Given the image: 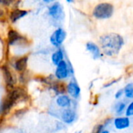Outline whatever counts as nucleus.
<instances>
[{
	"label": "nucleus",
	"mask_w": 133,
	"mask_h": 133,
	"mask_svg": "<svg viewBox=\"0 0 133 133\" xmlns=\"http://www.w3.org/2000/svg\"><path fill=\"white\" fill-rule=\"evenodd\" d=\"M114 6L109 2H101L97 4L93 9V16L97 19H107L112 16Z\"/></svg>",
	"instance_id": "obj_5"
},
{
	"label": "nucleus",
	"mask_w": 133,
	"mask_h": 133,
	"mask_svg": "<svg viewBox=\"0 0 133 133\" xmlns=\"http://www.w3.org/2000/svg\"><path fill=\"white\" fill-rule=\"evenodd\" d=\"M30 79V76H29V73H28V71H25L23 72H21V73H19V76H18V78H17V80L19 83L20 86H25L28 81Z\"/></svg>",
	"instance_id": "obj_21"
},
{
	"label": "nucleus",
	"mask_w": 133,
	"mask_h": 133,
	"mask_svg": "<svg viewBox=\"0 0 133 133\" xmlns=\"http://www.w3.org/2000/svg\"><path fill=\"white\" fill-rule=\"evenodd\" d=\"M86 49L88 52H90L93 58L95 60L101 58V56H102L101 48L94 42H91V41L87 42L86 44Z\"/></svg>",
	"instance_id": "obj_17"
},
{
	"label": "nucleus",
	"mask_w": 133,
	"mask_h": 133,
	"mask_svg": "<svg viewBox=\"0 0 133 133\" xmlns=\"http://www.w3.org/2000/svg\"><path fill=\"white\" fill-rule=\"evenodd\" d=\"M48 88L56 96L66 94V83H65L64 81H60L56 79L51 82V83L48 86Z\"/></svg>",
	"instance_id": "obj_14"
},
{
	"label": "nucleus",
	"mask_w": 133,
	"mask_h": 133,
	"mask_svg": "<svg viewBox=\"0 0 133 133\" xmlns=\"http://www.w3.org/2000/svg\"><path fill=\"white\" fill-rule=\"evenodd\" d=\"M66 128V125H65L62 122H61L60 120L56 122L55 123V131L57 132H60V131H62L64 129H65Z\"/></svg>",
	"instance_id": "obj_23"
},
{
	"label": "nucleus",
	"mask_w": 133,
	"mask_h": 133,
	"mask_svg": "<svg viewBox=\"0 0 133 133\" xmlns=\"http://www.w3.org/2000/svg\"><path fill=\"white\" fill-rule=\"evenodd\" d=\"M29 95L23 86H16L12 90L6 91V95L0 103L1 115L5 117L19 102H26Z\"/></svg>",
	"instance_id": "obj_1"
},
{
	"label": "nucleus",
	"mask_w": 133,
	"mask_h": 133,
	"mask_svg": "<svg viewBox=\"0 0 133 133\" xmlns=\"http://www.w3.org/2000/svg\"><path fill=\"white\" fill-rule=\"evenodd\" d=\"M65 59V54L64 51L62 48H58L57 50H55L51 56V62L54 65H57L58 64H59L62 61H63Z\"/></svg>",
	"instance_id": "obj_18"
},
{
	"label": "nucleus",
	"mask_w": 133,
	"mask_h": 133,
	"mask_svg": "<svg viewBox=\"0 0 133 133\" xmlns=\"http://www.w3.org/2000/svg\"><path fill=\"white\" fill-rule=\"evenodd\" d=\"M74 75V70L72 65L66 60L62 61L55 67L54 76L56 79L60 81H65Z\"/></svg>",
	"instance_id": "obj_4"
},
{
	"label": "nucleus",
	"mask_w": 133,
	"mask_h": 133,
	"mask_svg": "<svg viewBox=\"0 0 133 133\" xmlns=\"http://www.w3.org/2000/svg\"><path fill=\"white\" fill-rule=\"evenodd\" d=\"M104 129H106V128H105L104 125L103 124V122H101V123L97 125L94 127V129H93V131H92V132L91 133H100V132H101V130H103Z\"/></svg>",
	"instance_id": "obj_27"
},
{
	"label": "nucleus",
	"mask_w": 133,
	"mask_h": 133,
	"mask_svg": "<svg viewBox=\"0 0 133 133\" xmlns=\"http://www.w3.org/2000/svg\"><path fill=\"white\" fill-rule=\"evenodd\" d=\"M72 101L73 99H72L67 94H64L56 96L55 102L56 106L59 109H65V108H72Z\"/></svg>",
	"instance_id": "obj_15"
},
{
	"label": "nucleus",
	"mask_w": 133,
	"mask_h": 133,
	"mask_svg": "<svg viewBox=\"0 0 133 133\" xmlns=\"http://www.w3.org/2000/svg\"><path fill=\"white\" fill-rule=\"evenodd\" d=\"M29 56L27 55H23L20 56H13L12 57L10 67L18 74L23 72L27 70Z\"/></svg>",
	"instance_id": "obj_8"
},
{
	"label": "nucleus",
	"mask_w": 133,
	"mask_h": 133,
	"mask_svg": "<svg viewBox=\"0 0 133 133\" xmlns=\"http://www.w3.org/2000/svg\"><path fill=\"white\" fill-rule=\"evenodd\" d=\"M7 9L2 7L0 5V21L4 20L7 16H8V12H7Z\"/></svg>",
	"instance_id": "obj_25"
},
{
	"label": "nucleus",
	"mask_w": 133,
	"mask_h": 133,
	"mask_svg": "<svg viewBox=\"0 0 133 133\" xmlns=\"http://www.w3.org/2000/svg\"><path fill=\"white\" fill-rule=\"evenodd\" d=\"M5 41L7 46L12 48V51H19L18 56L26 55L25 50H26L30 45L29 40L19 31L13 28H9L6 34Z\"/></svg>",
	"instance_id": "obj_3"
},
{
	"label": "nucleus",
	"mask_w": 133,
	"mask_h": 133,
	"mask_svg": "<svg viewBox=\"0 0 133 133\" xmlns=\"http://www.w3.org/2000/svg\"><path fill=\"white\" fill-rule=\"evenodd\" d=\"M113 127L117 130H125L131 126V118L125 116H115L113 118Z\"/></svg>",
	"instance_id": "obj_13"
},
{
	"label": "nucleus",
	"mask_w": 133,
	"mask_h": 133,
	"mask_svg": "<svg viewBox=\"0 0 133 133\" xmlns=\"http://www.w3.org/2000/svg\"><path fill=\"white\" fill-rule=\"evenodd\" d=\"M43 2L46 3V4H51L55 2H56V0H41Z\"/></svg>",
	"instance_id": "obj_30"
},
{
	"label": "nucleus",
	"mask_w": 133,
	"mask_h": 133,
	"mask_svg": "<svg viewBox=\"0 0 133 133\" xmlns=\"http://www.w3.org/2000/svg\"><path fill=\"white\" fill-rule=\"evenodd\" d=\"M68 3H72V2H74V0H65Z\"/></svg>",
	"instance_id": "obj_32"
},
{
	"label": "nucleus",
	"mask_w": 133,
	"mask_h": 133,
	"mask_svg": "<svg viewBox=\"0 0 133 133\" xmlns=\"http://www.w3.org/2000/svg\"><path fill=\"white\" fill-rule=\"evenodd\" d=\"M123 90H124V97L125 98V100L128 101L133 100V82L127 83L123 88Z\"/></svg>",
	"instance_id": "obj_19"
},
{
	"label": "nucleus",
	"mask_w": 133,
	"mask_h": 133,
	"mask_svg": "<svg viewBox=\"0 0 133 133\" xmlns=\"http://www.w3.org/2000/svg\"><path fill=\"white\" fill-rule=\"evenodd\" d=\"M100 133H111L110 132V130L108 129H104L103 130H101Z\"/></svg>",
	"instance_id": "obj_31"
},
{
	"label": "nucleus",
	"mask_w": 133,
	"mask_h": 133,
	"mask_svg": "<svg viewBox=\"0 0 133 133\" xmlns=\"http://www.w3.org/2000/svg\"><path fill=\"white\" fill-rule=\"evenodd\" d=\"M128 103L125 100H118L116 101V102L113 104L112 107V111L115 114V116H122L125 115L126 108H127Z\"/></svg>",
	"instance_id": "obj_16"
},
{
	"label": "nucleus",
	"mask_w": 133,
	"mask_h": 133,
	"mask_svg": "<svg viewBox=\"0 0 133 133\" xmlns=\"http://www.w3.org/2000/svg\"><path fill=\"white\" fill-rule=\"evenodd\" d=\"M117 82H118V79H113V80H111V82H108L107 83H105V84L104 85V88H108V87L113 86V85H114L115 83H116Z\"/></svg>",
	"instance_id": "obj_28"
},
{
	"label": "nucleus",
	"mask_w": 133,
	"mask_h": 133,
	"mask_svg": "<svg viewBox=\"0 0 133 133\" xmlns=\"http://www.w3.org/2000/svg\"><path fill=\"white\" fill-rule=\"evenodd\" d=\"M75 133H81V132L79 131V132H75Z\"/></svg>",
	"instance_id": "obj_33"
},
{
	"label": "nucleus",
	"mask_w": 133,
	"mask_h": 133,
	"mask_svg": "<svg viewBox=\"0 0 133 133\" xmlns=\"http://www.w3.org/2000/svg\"><path fill=\"white\" fill-rule=\"evenodd\" d=\"M26 111H27V108H19V109H16L15 111H14V113H13V115H14L15 117L19 118V117H21V116L24 115V114L26 112Z\"/></svg>",
	"instance_id": "obj_24"
},
{
	"label": "nucleus",
	"mask_w": 133,
	"mask_h": 133,
	"mask_svg": "<svg viewBox=\"0 0 133 133\" xmlns=\"http://www.w3.org/2000/svg\"><path fill=\"white\" fill-rule=\"evenodd\" d=\"M48 14L52 19H54L55 21L62 20V19H63V18L65 16L63 7L58 2H55L48 6Z\"/></svg>",
	"instance_id": "obj_10"
},
{
	"label": "nucleus",
	"mask_w": 133,
	"mask_h": 133,
	"mask_svg": "<svg viewBox=\"0 0 133 133\" xmlns=\"http://www.w3.org/2000/svg\"><path fill=\"white\" fill-rule=\"evenodd\" d=\"M66 94L73 100L79 101L81 97V88L75 78H71L66 83Z\"/></svg>",
	"instance_id": "obj_9"
},
{
	"label": "nucleus",
	"mask_w": 133,
	"mask_h": 133,
	"mask_svg": "<svg viewBox=\"0 0 133 133\" xmlns=\"http://www.w3.org/2000/svg\"><path fill=\"white\" fill-rule=\"evenodd\" d=\"M5 122V117H4L2 115H0V130L2 129V126L4 125Z\"/></svg>",
	"instance_id": "obj_29"
},
{
	"label": "nucleus",
	"mask_w": 133,
	"mask_h": 133,
	"mask_svg": "<svg viewBox=\"0 0 133 133\" xmlns=\"http://www.w3.org/2000/svg\"><path fill=\"white\" fill-rule=\"evenodd\" d=\"M19 0H0V5L5 9H14L18 8L17 6Z\"/></svg>",
	"instance_id": "obj_20"
},
{
	"label": "nucleus",
	"mask_w": 133,
	"mask_h": 133,
	"mask_svg": "<svg viewBox=\"0 0 133 133\" xmlns=\"http://www.w3.org/2000/svg\"><path fill=\"white\" fill-rule=\"evenodd\" d=\"M28 13H29V12L26 9H19V7L14 8L9 11L7 18L11 23L14 24V23H17L19 20H20L21 19L26 16L28 15Z\"/></svg>",
	"instance_id": "obj_12"
},
{
	"label": "nucleus",
	"mask_w": 133,
	"mask_h": 133,
	"mask_svg": "<svg viewBox=\"0 0 133 133\" xmlns=\"http://www.w3.org/2000/svg\"><path fill=\"white\" fill-rule=\"evenodd\" d=\"M0 70L2 72L6 91L12 90L16 84V78L12 72V69L9 65L5 63L0 66Z\"/></svg>",
	"instance_id": "obj_6"
},
{
	"label": "nucleus",
	"mask_w": 133,
	"mask_h": 133,
	"mask_svg": "<svg viewBox=\"0 0 133 133\" xmlns=\"http://www.w3.org/2000/svg\"><path fill=\"white\" fill-rule=\"evenodd\" d=\"M123 97H124V90L123 89L118 90L115 94V99L116 101H118V100H122Z\"/></svg>",
	"instance_id": "obj_26"
},
{
	"label": "nucleus",
	"mask_w": 133,
	"mask_h": 133,
	"mask_svg": "<svg viewBox=\"0 0 133 133\" xmlns=\"http://www.w3.org/2000/svg\"><path fill=\"white\" fill-rule=\"evenodd\" d=\"M125 115L130 118H133V100L129 101V102L128 103Z\"/></svg>",
	"instance_id": "obj_22"
},
{
	"label": "nucleus",
	"mask_w": 133,
	"mask_h": 133,
	"mask_svg": "<svg viewBox=\"0 0 133 133\" xmlns=\"http://www.w3.org/2000/svg\"><path fill=\"white\" fill-rule=\"evenodd\" d=\"M65 38H66L65 30L61 27H58L51 34L49 41L53 47L59 48L64 43Z\"/></svg>",
	"instance_id": "obj_11"
},
{
	"label": "nucleus",
	"mask_w": 133,
	"mask_h": 133,
	"mask_svg": "<svg viewBox=\"0 0 133 133\" xmlns=\"http://www.w3.org/2000/svg\"><path fill=\"white\" fill-rule=\"evenodd\" d=\"M99 42L104 54L109 57L118 55L125 44L122 36L117 33H108L101 36Z\"/></svg>",
	"instance_id": "obj_2"
},
{
	"label": "nucleus",
	"mask_w": 133,
	"mask_h": 133,
	"mask_svg": "<svg viewBox=\"0 0 133 133\" xmlns=\"http://www.w3.org/2000/svg\"><path fill=\"white\" fill-rule=\"evenodd\" d=\"M58 119L66 125H72L78 120V112L73 108L59 109Z\"/></svg>",
	"instance_id": "obj_7"
}]
</instances>
